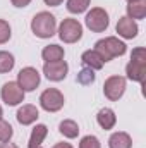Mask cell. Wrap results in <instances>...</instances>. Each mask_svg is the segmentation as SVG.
Listing matches in <instances>:
<instances>
[{
	"label": "cell",
	"mask_w": 146,
	"mask_h": 148,
	"mask_svg": "<svg viewBox=\"0 0 146 148\" xmlns=\"http://www.w3.org/2000/svg\"><path fill=\"white\" fill-rule=\"evenodd\" d=\"M64 95L57 88H48L40 97V105L46 112H59L64 107Z\"/></svg>",
	"instance_id": "cell-5"
},
{
	"label": "cell",
	"mask_w": 146,
	"mask_h": 148,
	"mask_svg": "<svg viewBox=\"0 0 146 148\" xmlns=\"http://www.w3.org/2000/svg\"><path fill=\"white\" fill-rule=\"evenodd\" d=\"M52 148H72L71 143H57V145H53Z\"/></svg>",
	"instance_id": "cell-30"
},
{
	"label": "cell",
	"mask_w": 146,
	"mask_h": 148,
	"mask_svg": "<svg viewBox=\"0 0 146 148\" xmlns=\"http://www.w3.org/2000/svg\"><path fill=\"white\" fill-rule=\"evenodd\" d=\"M127 2H134V0H127Z\"/></svg>",
	"instance_id": "cell-32"
},
{
	"label": "cell",
	"mask_w": 146,
	"mask_h": 148,
	"mask_svg": "<svg viewBox=\"0 0 146 148\" xmlns=\"http://www.w3.org/2000/svg\"><path fill=\"white\" fill-rule=\"evenodd\" d=\"M76 81H77L79 84H83V86L91 84V83L95 81V73H93V69H89V67L81 69L79 74H77V77H76Z\"/></svg>",
	"instance_id": "cell-22"
},
{
	"label": "cell",
	"mask_w": 146,
	"mask_h": 148,
	"mask_svg": "<svg viewBox=\"0 0 146 148\" xmlns=\"http://www.w3.org/2000/svg\"><path fill=\"white\" fill-rule=\"evenodd\" d=\"M38 148H41V147H38Z\"/></svg>",
	"instance_id": "cell-33"
},
{
	"label": "cell",
	"mask_w": 146,
	"mask_h": 148,
	"mask_svg": "<svg viewBox=\"0 0 146 148\" xmlns=\"http://www.w3.org/2000/svg\"><path fill=\"white\" fill-rule=\"evenodd\" d=\"M17 84L23 88V91H33L40 84V73L35 67H24L17 74Z\"/></svg>",
	"instance_id": "cell-8"
},
{
	"label": "cell",
	"mask_w": 146,
	"mask_h": 148,
	"mask_svg": "<svg viewBox=\"0 0 146 148\" xmlns=\"http://www.w3.org/2000/svg\"><path fill=\"white\" fill-rule=\"evenodd\" d=\"M69 71V66L64 60H57V62H45L43 66V74L50 79V81H62Z\"/></svg>",
	"instance_id": "cell-9"
},
{
	"label": "cell",
	"mask_w": 146,
	"mask_h": 148,
	"mask_svg": "<svg viewBox=\"0 0 146 148\" xmlns=\"http://www.w3.org/2000/svg\"><path fill=\"white\" fill-rule=\"evenodd\" d=\"M79 148H102V145H100V141H98V138H96V136L88 134V136L81 138Z\"/></svg>",
	"instance_id": "cell-24"
},
{
	"label": "cell",
	"mask_w": 146,
	"mask_h": 148,
	"mask_svg": "<svg viewBox=\"0 0 146 148\" xmlns=\"http://www.w3.org/2000/svg\"><path fill=\"white\" fill-rule=\"evenodd\" d=\"M59 36L64 43H76L83 36V26L76 19H64L59 26Z\"/></svg>",
	"instance_id": "cell-4"
},
{
	"label": "cell",
	"mask_w": 146,
	"mask_h": 148,
	"mask_svg": "<svg viewBox=\"0 0 146 148\" xmlns=\"http://www.w3.org/2000/svg\"><path fill=\"white\" fill-rule=\"evenodd\" d=\"M127 17L129 19H145L146 17V0H134L127 5Z\"/></svg>",
	"instance_id": "cell-15"
},
{
	"label": "cell",
	"mask_w": 146,
	"mask_h": 148,
	"mask_svg": "<svg viewBox=\"0 0 146 148\" xmlns=\"http://www.w3.org/2000/svg\"><path fill=\"white\" fill-rule=\"evenodd\" d=\"M108 147L110 148H131L132 147V140L127 133L124 131H117L110 136L108 140Z\"/></svg>",
	"instance_id": "cell-16"
},
{
	"label": "cell",
	"mask_w": 146,
	"mask_h": 148,
	"mask_svg": "<svg viewBox=\"0 0 146 148\" xmlns=\"http://www.w3.org/2000/svg\"><path fill=\"white\" fill-rule=\"evenodd\" d=\"M89 7V0H67V10L71 14H83Z\"/></svg>",
	"instance_id": "cell-21"
},
{
	"label": "cell",
	"mask_w": 146,
	"mask_h": 148,
	"mask_svg": "<svg viewBox=\"0 0 146 148\" xmlns=\"http://www.w3.org/2000/svg\"><path fill=\"white\" fill-rule=\"evenodd\" d=\"M0 148H19V147H17V145H14V143L5 141V143H0Z\"/></svg>",
	"instance_id": "cell-29"
},
{
	"label": "cell",
	"mask_w": 146,
	"mask_h": 148,
	"mask_svg": "<svg viewBox=\"0 0 146 148\" xmlns=\"http://www.w3.org/2000/svg\"><path fill=\"white\" fill-rule=\"evenodd\" d=\"M0 95H2V100H3L7 105H10V107L19 105L21 102H24V91H23V88H21L17 83H14V81L5 83V84L2 86Z\"/></svg>",
	"instance_id": "cell-7"
},
{
	"label": "cell",
	"mask_w": 146,
	"mask_h": 148,
	"mask_svg": "<svg viewBox=\"0 0 146 148\" xmlns=\"http://www.w3.org/2000/svg\"><path fill=\"white\" fill-rule=\"evenodd\" d=\"M12 134H14V129H12V126H10V124H9L7 121L0 119V143L10 141Z\"/></svg>",
	"instance_id": "cell-23"
},
{
	"label": "cell",
	"mask_w": 146,
	"mask_h": 148,
	"mask_svg": "<svg viewBox=\"0 0 146 148\" xmlns=\"http://www.w3.org/2000/svg\"><path fill=\"white\" fill-rule=\"evenodd\" d=\"M46 5H50V7H57V5H60L64 0H43Z\"/></svg>",
	"instance_id": "cell-28"
},
{
	"label": "cell",
	"mask_w": 146,
	"mask_h": 148,
	"mask_svg": "<svg viewBox=\"0 0 146 148\" xmlns=\"http://www.w3.org/2000/svg\"><path fill=\"white\" fill-rule=\"evenodd\" d=\"M46 133H48V129H46V126H45V124H36V126L33 127V131H31L28 148H38V147H41L43 140L46 138Z\"/></svg>",
	"instance_id": "cell-17"
},
{
	"label": "cell",
	"mask_w": 146,
	"mask_h": 148,
	"mask_svg": "<svg viewBox=\"0 0 146 148\" xmlns=\"http://www.w3.org/2000/svg\"><path fill=\"white\" fill-rule=\"evenodd\" d=\"M126 91V77L122 76H110L103 84V93L110 102H117Z\"/></svg>",
	"instance_id": "cell-6"
},
{
	"label": "cell",
	"mask_w": 146,
	"mask_h": 148,
	"mask_svg": "<svg viewBox=\"0 0 146 148\" xmlns=\"http://www.w3.org/2000/svg\"><path fill=\"white\" fill-rule=\"evenodd\" d=\"M16 117H17V122H19V124L29 126V124H33L38 117H40V112H38V109L35 105H23V107L17 110Z\"/></svg>",
	"instance_id": "cell-11"
},
{
	"label": "cell",
	"mask_w": 146,
	"mask_h": 148,
	"mask_svg": "<svg viewBox=\"0 0 146 148\" xmlns=\"http://www.w3.org/2000/svg\"><path fill=\"white\" fill-rule=\"evenodd\" d=\"M138 31H139V28H138L136 21L129 19L127 16L119 19V23H117V33H119V36L126 38V40H132V38L138 36Z\"/></svg>",
	"instance_id": "cell-10"
},
{
	"label": "cell",
	"mask_w": 146,
	"mask_h": 148,
	"mask_svg": "<svg viewBox=\"0 0 146 148\" xmlns=\"http://www.w3.org/2000/svg\"><path fill=\"white\" fill-rule=\"evenodd\" d=\"M86 26L93 31V33H102L108 28V14L105 9L102 7H93L88 14H86V19H84Z\"/></svg>",
	"instance_id": "cell-3"
},
{
	"label": "cell",
	"mask_w": 146,
	"mask_h": 148,
	"mask_svg": "<svg viewBox=\"0 0 146 148\" xmlns=\"http://www.w3.org/2000/svg\"><path fill=\"white\" fill-rule=\"evenodd\" d=\"M55 29H57V21H55V16L50 12H38L31 21V31L38 38L53 36Z\"/></svg>",
	"instance_id": "cell-2"
},
{
	"label": "cell",
	"mask_w": 146,
	"mask_h": 148,
	"mask_svg": "<svg viewBox=\"0 0 146 148\" xmlns=\"http://www.w3.org/2000/svg\"><path fill=\"white\" fill-rule=\"evenodd\" d=\"M96 122H98V124H100V127H102V129H105V131L112 129V127L115 126V122H117L115 112L112 110V109H108V107L102 109V110L98 112V115H96Z\"/></svg>",
	"instance_id": "cell-13"
},
{
	"label": "cell",
	"mask_w": 146,
	"mask_h": 148,
	"mask_svg": "<svg viewBox=\"0 0 146 148\" xmlns=\"http://www.w3.org/2000/svg\"><path fill=\"white\" fill-rule=\"evenodd\" d=\"M95 50L100 53V57L103 59V62H108L113 57H120L126 53V43L120 41L115 36H107L103 40H98L95 45Z\"/></svg>",
	"instance_id": "cell-1"
},
{
	"label": "cell",
	"mask_w": 146,
	"mask_h": 148,
	"mask_svg": "<svg viewBox=\"0 0 146 148\" xmlns=\"http://www.w3.org/2000/svg\"><path fill=\"white\" fill-rule=\"evenodd\" d=\"M126 74L131 81H138V83H145L146 77V66L145 64H136V62H129L126 67Z\"/></svg>",
	"instance_id": "cell-14"
},
{
	"label": "cell",
	"mask_w": 146,
	"mask_h": 148,
	"mask_svg": "<svg viewBox=\"0 0 146 148\" xmlns=\"http://www.w3.org/2000/svg\"><path fill=\"white\" fill-rule=\"evenodd\" d=\"M2 114H3V112H2V107H0V119H2Z\"/></svg>",
	"instance_id": "cell-31"
},
{
	"label": "cell",
	"mask_w": 146,
	"mask_h": 148,
	"mask_svg": "<svg viewBox=\"0 0 146 148\" xmlns=\"http://www.w3.org/2000/svg\"><path fill=\"white\" fill-rule=\"evenodd\" d=\"M41 57H43L45 62H57V60H62V59H64V48L59 47V45H48V47L43 48Z\"/></svg>",
	"instance_id": "cell-18"
},
{
	"label": "cell",
	"mask_w": 146,
	"mask_h": 148,
	"mask_svg": "<svg viewBox=\"0 0 146 148\" xmlns=\"http://www.w3.org/2000/svg\"><path fill=\"white\" fill-rule=\"evenodd\" d=\"M59 131H60L65 138L72 140V138H77V134H79V126H77L76 121L65 119V121H62V122L59 124Z\"/></svg>",
	"instance_id": "cell-19"
},
{
	"label": "cell",
	"mask_w": 146,
	"mask_h": 148,
	"mask_svg": "<svg viewBox=\"0 0 146 148\" xmlns=\"http://www.w3.org/2000/svg\"><path fill=\"white\" fill-rule=\"evenodd\" d=\"M14 64H16V60H14V55L12 53H9V52H0V73H9V71H12V67H14Z\"/></svg>",
	"instance_id": "cell-20"
},
{
	"label": "cell",
	"mask_w": 146,
	"mask_h": 148,
	"mask_svg": "<svg viewBox=\"0 0 146 148\" xmlns=\"http://www.w3.org/2000/svg\"><path fill=\"white\" fill-rule=\"evenodd\" d=\"M10 26H9V23L7 21H3V19H0V45L2 43H7L9 40H10Z\"/></svg>",
	"instance_id": "cell-26"
},
{
	"label": "cell",
	"mask_w": 146,
	"mask_h": 148,
	"mask_svg": "<svg viewBox=\"0 0 146 148\" xmlns=\"http://www.w3.org/2000/svg\"><path fill=\"white\" fill-rule=\"evenodd\" d=\"M81 60H83V64L86 66V67H89V69H93V71H100L102 67H103V59L100 57V53L96 52V50H86L84 53H83V57H81Z\"/></svg>",
	"instance_id": "cell-12"
},
{
	"label": "cell",
	"mask_w": 146,
	"mask_h": 148,
	"mask_svg": "<svg viewBox=\"0 0 146 148\" xmlns=\"http://www.w3.org/2000/svg\"><path fill=\"white\" fill-rule=\"evenodd\" d=\"M14 7H28L31 3V0H10Z\"/></svg>",
	"instance_id": "cell-27"
},
{
	"label": "cell",
	"mask_w": 146,
	"mask_h": 148,
	"mask_svg": "<svg viewBox=\"0 0 146 148\" xmlns=\"http://www.w3.org/2000/svg\"><path fill=\"white\" fill-rule=\"evenodd\" d=\"M131 62H136V64H145L146 66V50L143 47H138L132 50L131 53Z\"/></svg>",
	"instance_id": "cell-25"
}]
</instances>
